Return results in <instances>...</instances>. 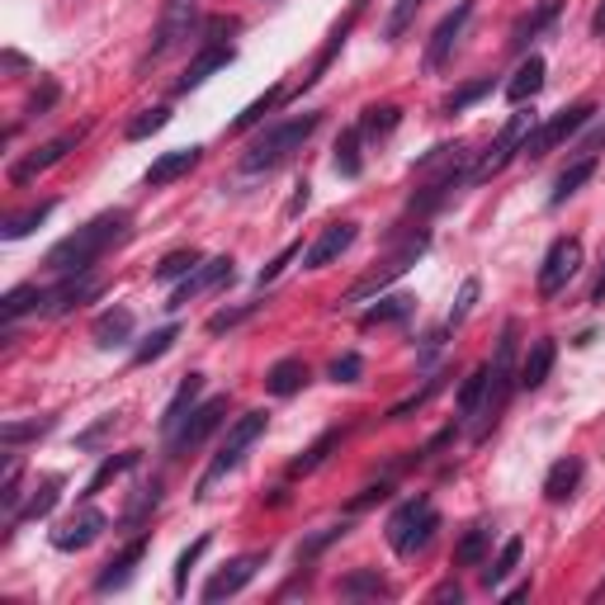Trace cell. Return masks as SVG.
Returning a JSON list of instances; mask_svg holds the SVG:
<instances>
[{
  "label": "cell",
  "mask_w": 605,
  "mask_h": 605,
  "mask_svg": "<svg viewBox=\"0 0 605 605\" xmlns=\"http://www.w3.org/2000/svg\"><path fill=\"white\" fill-rule=\"evenodd\" d=\"M128 213L119 209V213H99V218H91L85 227H76L71 237H62L57 247L48 251V270L52 275H85L99 256H105L114 241H123L128 237Z\"/></svg>",
  "instance_id": "cell-1"
},
{
  "label": "cell",
  "mask_w": 605,
  "mask_h": 605,
  "mask_svg": "<svg viewBox=\"0 0 605 605\" xmlns=\"http://www.w3.org/2000/svg\"><path fill=\"white\" fill-rule=\"evenodd\" d=\"M515 351H521V327L507 322V327H501V341H497L493 365H487V393H483V407H478L483 426H478V436H473V440H487V430L497 426V416L507 412L511 393L521 388V383H515V373H521V365H515Z\"/></svg>",
  "instance_id": "cell-2"
},
{
  "label": "cell",
  "mask_w": 605,
  "mask_h": 605,
  "mask_svg": "<svg viewBox=\"0 0 605 605\" xmlns=\"http://www.w3.org/2000/svg\"><path fill=\"white\" fill-rule=\"evenodd\" d=\"M317 123H322V114H302V119H284L275 123L270 133H261L241 156V170L247 176H261V170H275L280 162H289L294 152H302V142L317 133Z\"/></svg>",
  "instance_id": "cell-3"
},
{
  "label": "cell",
  "mask_w": 605,
  "mask_h": 605,
  "mask_svg": "<svg viewBox=\"0 0 605 605\" xmlns=\"http://www.w3.org/2000/svg\"><path fill=\"white\" fill-rule=\"evenodd\" d=\"M436 530H440V511L430 507L426 497H412V501H402V507L388 515V544H393V554L398 558H412V554H422L430 539H436Z\"/></svg>",
  "instance_id": "cell-4"
},
{
  "label": "cell",
  "mask_w": 605,
  "mask_h": 605,
  "mask_svg": "<svg viewBox=\"0 0 605 605\" xmlns=\"http://www.w3.org/2000/svg\"><path fill=\"white\" fill-rule=\"evenodd\" d=\"M265 422L270 416L265 412H247V416H237L233 426H227V440L218 444V454H213V464L204 468V478H199V497H209V487L218 483V478H227V473H233L241 459H247V450L256 440L265 436Z\"/></svg>",
  "instance_id": "cell-5"
},
{
  "label": "cell",
  "mask_w": 605,
  "mask_h": 605,
  "mask_svg": "<svg viewBox=\"0 0 605 605\" xmlns=\"http://www.w3.org/2000/svg\"><path fill=\"white\" fill-rule=\"evenodd\" d=\"M535 123H539V114H535V109H515L511 119L501 123V133L493 138V147H487V156H483V162L468 170V180H493V176H501L511 156H521L525 138L535 133Z\"/></svg>",
  "instance_id": "cell-6"
},
{
  "label": "cell",
  "mask_w": 605,
  "mask_h": 605,
  "mask_svg": "<svg viewBox=\"0 0 605 605\" xmlns=\"http://www.w3.org/2000/svg\"><path fill=\"white\" fill-rule=\"evenodd\" d=\"M426 247H430V237H426V233H412V237L402 241V247H398L393 256H388V261H383L379 270H373V275H365V280L355 284V289H345V302H359V298H369V294H383L388 284H393V280H402V275H407V270H412L416 261H422V256H426Z\"/></svg>",
  "instance_id": "cell-7"
},
{
  "label": "cell",
  "mask_w": 605,
  "mask_h": 605,
  "mask_svg": "<svg viewBox=\"0 0 605 605\" xmlns=\"http://www.w3.org/2000/svg\"><path fill=\"white\" fill-rule=\"evenodd\" d=\"M592 105H572V109H564V114H554L549 123H535V133L525 138V147H521V156H530V162H539V156H549L558 142H568L578 128H586L592 123Z\"/></svg>",
  "instance_id": "cell-8"
},
{
  "label": "cell",
  "mask_w": 605,
  "mask_h": 605,
  "mask_svg": "<svg viewBox=\"0 0 605 605\" xmlns=\"http://www.w3.org/2000/svg\"><path fill=\"white\" fill-rule=\"evenodd\" d=\"M223 422H227V398H209V402H199V407L180 422L176 436H170V459H185L190 450H199V444H204Z\"/></svg>",
  "instance_id": "cell-9"
},
{
  "label": "cell",
  "mask_w": 605,
  "mask_h": 605,
  "mask_svg": "<svg viewBox=\"0 0 605 605\" xmlns=\"http://www.w3.org/2000/svg\"><path fill=\"white\" fill-rule=\"evenodd\" d=\"M194 28H199V0H166L147 57H152V62H156V57H166L170 48H180L185 38H194Z\"/></svg>",
  "instance_id": "cell-10"
},
{
  "label": "cell",
  "mask_w": 605,
  "mask_h": 605,
  "mask_svg": "<svg viewBox=\"0 0 605 605\" xmlns=\"http://www.w3.org/2000/svg\"><path fill=\"white\" fill-rule=\"evenodd\" d=\"M578 270H582V241L578 237H558L549 247V256H544V265H539V298L564 294Z\"/></svg>",
  "instance_id": "cell-11"
},
{
  "label": "cell",
  "mask_w": 605,
  "mask_h": 605,
  "mask_svg": "<svg viewBox=\"0 0 605 605\" xmlns=\"http://www.w3.org/2000/svg\"><path fill=\"white\" fill-rule=\"evenodd\" d=\"M105 511L99 507H81L71 521H62L52 530V549H62V554H81V549H91V544L105 535Z\"/></svg>",
  "instance_id": "cell-12"
},
{
  "label": "cell",
  "mask_w": 605,
  "mask_h": 605,
  "mask_svg": "<svg viewBox=\"0 0 605 605\" xmlns=\"http://www.w3.org/2000/svg\"><path fill=\"white\" fill-rule=\"evenodd\" d=\"M261 564H265V554H241V558H233V564H223V568L204 582V601H227V596L247 592L251 578L261 572Z\"/></svg>",
  "instance_id": "cell-13"
},
{
  "label": "cell",
  "mask_w": 605,
  "mask_h": 605,
  "mask_svg": "<svg viewBox=\"0 0 605 605\" xmlns=\"http://www.w3.org/2000/svg\"><path fill=\"white\" fill-rule=\"evenodd\" d=\"M223 280H233V261L227 256H213V261H199L190 275H185L180 284H176V294H170V302L166 308L176 312V308H185L190 298H199V294H209V289H218Z\"/></svg>",
  "instance_id": "cell-14"
},
{
  "label": "cell",
  "mask_w": 605,
  "mask_h": 605,
  "mask_svg": "<svg viewBox=\"0 0 605 605\" xmlns=\"http://www.w3.org/2000/svg\"><path fill=\"white\" fill-rule=\"evenodd\" d=\"M81 138H85V133L76 128V133H62V138L43 142V147H38L34 156H24V162H14V166H10V180H14V185H28L34 176H43V170H52L67 152H76V147H81Z\"/></svg>",
  "instance_id": "cell-15"
},
{
  "label": "cell",
  "mask_w": 605,
  "mask_h": 605,
  "mask_svg": "<svg viewBox=\"0 0 605 605\" xmlns=\"http://www.w3.org/2000/svg\"><path fill=\"white\" fill-rule=\"evenodd\" d=\"M355 237H359V223H351V218H345V223H331L327 233L317 237L308 251H302V265H308V270H327L331 261H341V256L355 247Z\"/></svg>",
  "instance_id": "cell-16"
},
{
  "label": "cell",
  "mask_w": 605,
  "mask_h": 605,
  "mask_svg": "<svg viewBox=\"0 0 605 605\" xmlns=\"http://www.w3.org/2000/svg\"><path fill=\"white\" fill-rule=\"evenodd\" d=\"M468 20H473V0H459V5L436 24V34H430V43H426V67L430 71L444 67V57L454 52V43H459V34H464Z\"/></svg>",
  "instance_id": "cell-17"
},
{
  "label": "cell",
  "mask_w": 605,
  "mask_h": 605,
  "mask_svg": "<svg viewBox=\"0 0 605 605\" xmlns=\"http://www.w3.org/2000/svg\"><path fill=\"white\" fill-rule=\"evenodd\" d=\"M233 62H237V52L227 48V43H209V48L199 52L190 67H185V76L176 81V95H190V91H199V85H204V81L213 76V71H223V67H233Z\"/></svg>",
  "instance_id": "cell-18"
},
{
  "label": "cell",
  "mask_w": 605,
  "mask_h": 605,
  "mask_svg": "<svg viewBox=\"0 0 605 605\" xmlns=\"http://www.w3.org/2000/svg\"><path fill=\"white\" fill-rule=\"evenodd\" d=\"M99 289H105V284H99L91 270H85V275H67V284H57V289H48V317H62V312H71V308H81V302H91V298H99Z\"/></svg>",
  "instance_id": "cell-19"
},
{
  "label": "cell",
  "mask_w": 605,
  "mask_h": 605,
  "mask_svg": "<svg viewBox=\"0 0 605 605\" xmlns=\"http://www.w3.org/2000/svg\"><path fill=\"white\" fill-rule=\"evenodd\" d=\"M142 558H147V535H138L119 558H109L105 572L95 578V592H123V586L133 582V572H138Z\"/></svg>",
  "instance_id": "cell-20"
},
{
  "label": "cell",
  "mask_w": 605,
  "mask_h": 605,
  "mask_svg": "<svg viewBox=\"0 0 605 605\" xmlns=\"http://www.w3.org/2000/svg\"><path fill=\"white\" fill-rule=\"evenodd\" d=\"M199 156H204V147H180V152H166V156H156V162L147 166V180L152 190H162V185L170 180H180V176H190V170L199 166Z\"/></svg>",
  "instance_id": "cell-21"
},
{
  "label": "cell",
  "mask_w": 605,
  "mask_h": 605,
  "mask_svg": "<svg viewBox=\"0 0 605 605\" xmlns=\"http://www.w3.org/2000/svg\"><path fill=\"white\" fill-rule=\"evenodd\" d=\"M554 359H558V345L549 336H539L535 345H530V355L521 359V373H515V383H521L525 393H535V388L554 373Z\"/></svg>",
  "instance_id": "cell-22"
},
{
  "label": "cell",
  "mask_w": 605,
  "mask_h": 605,
  "mask_svg": "<svg viewBox=\"0 0 605 605\" xmlns=\"http://www.w3.org/2000/svg\"><path fill=\"white\" fill-rule=\"evenodd\" d=\"M199 393H204V373H190V379H180L176 398H170V402H166V412H162V430H166V436H176L185 416H190V412L199 407Z\"/></svg>",
  "instance_id": "cell-23"
},
{
  "label": "cell",
  "mask_w": 605,
  "mask_h": 605,
  "mask_svg": "<svg viewBox=\"0 0 605 605\" xmlns=\"http://www.w3.org/2000/svg\"><path fill=\"white\" fill-rule=\"evenodd\" d=\"M302 383H308V365L302 359H275V365L265 369V393L270 398H294V393H302Z\"/></svg>",
  "instance_id": "cell-24"
},
{
  "label": "cell",
  "mask_w": 605,
  "mask_h": 605,
  "mask_svg": "<svg viewBox=\"0 0 605 605\" xmlns=\"http://www.w3.org/2000/svg\"><path fill=\"white\" fill-rule=\"evenodd\" d=\"M544 57H525L521 67H515V76L507 81V99L511 105H530V99H535L539 91H544Z\"/></svg>",
  "instance_id": "cell-25"
},
{
  "label": "cell",
  "mask_w": 605,
  "mask_h": 605,
  "mask_svg": "<svg viewBox=\"0 0 605 605\" xmlns=\"http://www.w3.org/2000/svg\"><path fill=\"white\" fill-rule=\"evenodd\" d=\"M57 497H62V473H48V478L38 483V493L28 497V507L10 515V525H34V521H43V515H52Z\"/></svg>",
  "instance_id": "cell-26"
},
{
  "label": "cell",
  "mask_w": 605,
  "mask_h": 605,
  "mask_svg": "<svg viewBox=\"0 0 605 605\" xmlns=\"http://www.w3.org/2000/svg\"><path fill=\"white\" fill-rule=\"evenodd\" d=\"M91 336L99 351H114V345H123L128 336H133V312L128 308H109V312H99L95 317V327H91Z\"/></svg>",
  "instance_id": "cell-27"
},
{
  "label": "cell",
  "mask_w": 605,
  "mask_h": 605,
  "mask_svg": "<svg viewBox=\"0 0 605 605\" xmlns=\"http://www.w3.org/2000/svg\"><path fill=\"white\" fill-rule=\"evenodd\" d=\"M578 483H582V459L568 454V459H558V464L549 468V478H544V497H549V501H568L572 493H578Z\"/></svg>",
  "instance_id": "cell-28"
},
{
  "label": "cell",
  "mask_w": 605,
  "mask_h": 605,
  "mask_svg": "<svg viewBox=\"0 0 605 605\" xmlns=\"http://www.w3.org/2000/svg\"><path fill=\"white\" fill-rule=\"evenodd\" d=\"M43 312L48 308V289H38V284H20V289H10L5 298H0V317H5V322H20L24 312Z\"/></svg>",
  "instance_id": "cell-29"
},
{
  "label": "cell",
  "mask_w": 605,
  "mask_h": 605,
  "mask_svg": "<svg viewBox=\"0 0 605 605\" xmlns=\"http://www.w3.org/2000/svg\"><path fill=\"white\" fill-rule=\"evenodd\" d=\"M592 176H596V156H582V162H572V166L564 170V176L554 180V194H549V204H554V209H558V204H568V199L578 194V190H582V185L592 180Z\"/></svg>",
  "instance_id": "cell-30"
},
{
  "label": "cell",
  "mask_w": 605,
  "mask_h": 605,
  "mask_svg": "<svg viewBox=\"0 0 605 605\" xmlns=\"http://www.w3.org/2000/svg\"><path fill=\"white\" fill-rule=\"evenodd\" d=\"M128 468H138V450H123V454H114V459H105V464H99L91 478H85V487H81V497L91 501L95 493H105V487L119 478V473H128Z\"/></svg>",
  "instance_id": "cell-31"
},
{
  "label": "cell",
  "mask_w": 605,
  "mask_h": 605,
  "mask_svg": "<svg viewBox=\"0 0 605 605\" xmlns=\"http://www.w3.org/2000/svg\"><path fill=\"white\" fill-rule=\"evenodd\" d=\"M359 147H365V133H359V123H355V128H345V133L336 138V176L355 180L359 170H365V156H359Z\"/></svg>",
  "instance_id": "cell-32"
},
{
  "label": "cell",
  "mask_w": 605,
  "mask_h": 605,
  "mask_svg": "<svg viewBox=\"0 0 605 605\" xmlns=\"http://www.w3.org/2000/svg\"><path fill=\"white\" fill-rule=\"evenodd\" d=\"M412 308H416V298H407V294H393V298H379L373 308L359 317V327H388V322H407L412 317Z\"/></svg>",
  "instance_id": "cell-33"
},
{
  "label": "cell",
  "mask_w": 605,
  "mask_h": 605,
  "mask_svg": "<svg viewBox=\"0 0 605 605\" xmlns=\"http://www.w3.org/2000/svg\"><path fill=\"white\" fill-rule=\"evenodd\" d=\"M521 558H525V539H507V544H501V554L483 568V586H501L515 568H521Z\"/></svg>",
  "instance_id": "cell-34"
},
{
  "label": "cell",
  "mask_w": 605,
  "mask_h": 605,
  "mask_svg": "<svg viewBox=\"0 0 605 605\" xmlns=\"http://www.w3.org/2000/svg\"><path fill=\"white\" fill-rule=\"evenodd\" d=\"M487 544H493V530H487V525H473L468 535L454 544V564H459V568H483Z\"/></svg>",
  "instance_id": "cell-35"
},
{
  "label": "cell",
  "mask_w": 605,
  "mask_h": 605,
  "mask_svg": "<svg viewBox=\"0 0 605 605\" xmlns=\"http://www.w3.org/2000/svg\"><path fill=\"white\" fill-rule=\"evenodd\" d=\"M57 204L52 199H43V204H34V209H24V213H14V218H5V227H0V237L5 241H20V237H28L34 227H43L48 223V213H52Z\"/></svg>",
  "instance_id": "cell-36"
},
{
  "label": "cell",
  "mask_w": 605,
  "mask_h": 605,
  "mask_svg": "<svg viewBox=\"0 0 605 605\" xmlns=\"http://www.w3.org/2000/svg\"><path fill=\"white\" fill-rule=\"evenodd\" d=\"M558 10H564V0H544V5H539L535 14H525V20L511 28V48H525V43L535 38L544 24H554V20H558Z\"/></svg>",
  "instance_id": "cell-37"
},
{
  "label": "cell",
  "mask_w": 605,
  "mask_h": 605,
  "mask_svg": "<svg viewBox=\"0 0 605 605\" xmlns=\"http://www.w3.org/2000/svg\"><path fill=\"white\" fill-rule=\"evenodd\" d=\"M398 123H402L398 105H369L365 114H359V133H365V138H388Z\"/></svg>",
  "instance_id": "cell-38"
},
{
  "label": "cell",
  "mask_w": 605,
  "mask_h": 605,
  "mask_svg": "<svg viewBox=\"0 0 605 605\" xmlns=\"http://www.w3.org/2000/svg\"><path fill=\"white\" fill-rule=\"evenodd\" d=\"M483 393H487V365L483 369H473L464 383H459V422H468V416H478V407H483Z\"/></svg>",
  "instance_id": "cell-39"
},
{
  "label": "cell",
  "mask_w": 605,
  "mask_h": 605,
  "mask_svg": "<svg viewBox=\"0 0 605 605\" xmlns=\"http://www.w3.org/2000/svg\"><path fill=\"white\" fill-rule=\"evenodd\" d=\"M280 99H284V85H270V91H265L261 99H251V105H247V109H241V114H237L233 133H251V128H256V123H261V119H265V114H270V109H275V105H280Z\"/></svg>",
  "instance_id": "cell-40"
},
{
  "label": "cell",
  "mask_w": 605,
  "mask_h": 605,
  "mask_svg": "<svg viewBox=\"0 0 605 605\" xmlns=\"http://www.w3.org/2000/svg\"><path fill=\"white\" fill-rule=\"evenodd\" d=\"M199 261H204V256H199L194 247H190V251H170L166 261L156 265V280H162V284H176V280H185V275H190V270H194Z\"/></svg>",
  "instance_id": "cell-41"
},
{
  "label": "cell",
  "mask_w": 605,
  "mask_h": 605,
  "mask_svg": "<svg viewBox=\"0 0 605 605\" xmlns=\"http://www.w3.org/2000/svg\"><path fill=\"white\" fill-rule=\"evenodd\" d=\"M388 582L379 578V568H365V572H351L341 578V596H383Z\"/></svg>",
  "instance_id": "cell-42"
},
{
  "label": "cell",
  "mask_w": 605,
  "mask_h": 605,
  "mask_svg": "<svg viewBox=\"0 0 605 605\" xmlns=\"http://www.w3.org/2000/svg\"><path fill=\"white\" fill-rule=\"evenodd\" d=\"M176 336H180V327H162V331H152L147 336V345H138L133 351V365H152V359H162L170 345H176Z\"/></svg>",
  "instance_id": "cell-43"
},
{
  "label": "cell",
  "mask_w": 605,
  "mask_h": 605,
  "mask_svg": "<svg viewBox=\"0 0 605 605\" xmlns=\"http://www.w3.org/2000/svg\"><path fill=\"white\" fill-rule=\"evenodd\" d=\"M170 123V109H142L133 123L123 128V138L128 142H142V138H152V133H162V128Z\"/></svg>",
  "instance_id": "cell-44"
},
{
  "label": "cell",
  "mask_w": 605,
  "mask_h": 605,
  "mask_svg": "<svg viewBox=\"0 0 605 605\" xmlns=\"http://www.w3.org/2000/svg\"><path fill=\"white\" fill-rule=\"evenodd\" d=\"M487 91H493V76H483V81H468V85H459V91L450 95V99H444V114H464L468 105H478V99L487 95Z\"/></svg>",
  "instance_id": "cell-45"
},
{
  "label": "cell",
  "mask_w": 605,
  "mask_h": 605,
  "mask_svg": "<svg viewBox=\"0 0 605 605\" xmlns=\"http://www.w3.org/2000/svg\"><path fill=\"white\" fill-rule=\"evenodd\" d=\"M336 444H341V430H327V436L317 440V444H308V454L294 459V468H289V473H312V468L322 464V459H327L331 450H336Z\"/></svg>",
  "instance_id": "cell-46"
},
{
  "label": "cell",
  "mask_w": 605,
  "mask_h": 605,
  "mask_svg": "<svg viewBox=\"0 0 605 605\" xmlns=\"http://www.w3.org/2000/svg\"><path fill=\"white\" fill-rule=\"evenodd\" d=\"M416 10H422V0H398V5H393V14H388V28H383V34H388V43H398L402 34H407V28H412V20H416Z\"/></svg>",
  "instance_id": "cell-47"
},
{
  "label": "cell",
  "mask_w": 605,
  "mask_h": 605,
  "mask_svg": "<svg viewBox=\"0 0 605 605\" xmlns=\"http://www.w3.org/2000/svg\"><path fill=\"white\" fill-rule=\"evenodd\" d=\"M359 373H365V359H359L355 351H345V355L331 359L327 379H331V383H359Z\"/></svg>",
  "instance_id": "cell-48"
},
{
  "label": "cell",
  "mask_w": 605,
  "mask_h": 605,
  "mask_svg": "<svg viewBox=\"0 0 605 605\" xmlns=\"http://www.w3.org/2000/svg\"><path fill=\"white\" fill-rule=\"evenodd\" d=\"M473 302H478V280H473V275H468L464 284H459V298H454V308H450V317H444V327H450V331H454V327H459V322H464V317L473 312Z\"/></svg>",
  "instance_id": "cell-49"
},
{
  "label": "cell",
  "mask_w": 605,
  "mask_h": 605,
  "mask_svg": "<svg viewBox=\"0 0 605 605\" xmlns=\"http://www.w3.org/2000/svg\"><path fill=\"white\" fill-rule=\"evenodd\" d=\"M436 393H440V379H426V388H422V393H412L407 402H398V407L388 412V422H407V416H412L416 407H426V402L436 398Z\"/></svg>",
  "instance_id": "cell-50"
},
{
  "label": "cell",
  "mask_w": 605,
  "mask_h": 605,
  "mask_svg": "<svg viewBox=\"0 0 605 605\" xmlns=\"http://www.w3.org/2000/svg\"><path fill=\"white\" fill-rule=\"evenodd\" d=\"M251 312H256V302H247V308H223V312H213V317H209V336H223V331L241 327Z\"/></svg>",
  "instance_id": "cell-51"
},
{
  "label": "cell",
  "mask_w": 605,
  "mask_h": 605,
  "mask_svg": "<svg viewBox=\"0 0 605 605\" xmlns=\"http://www.w3.org/2000/svg\"><path fill=\"white\" fill-rule=\"evenodd\" d=\"M52 422H20V426H0V444H20V440H34V436H48Z\"/></svg>",
  "instance_id": "cell-52"
},
{
  "label": "cell",
  "mask_w": 605,
  "mask_h": 605,
  "mask_svg": "<svg viewBox=\"0 0 605 605\" xmlns=\"http://www.w3.org/2000/svg\"><path fill=\"white\" fill-rule=\"evenodd\" d=\"M156 501H162V483H147V487H142V493H138V501H133V507H128V515H123V521L128 525H138L142 521V515H147V511H156Z\"/></svg>",
  "instance_id": "cell-53"
},
{
  "label": "cell",
  "mask_w": 605,
  "mask_h": 605,
  "mask_svg": "<svg viewBox=\"0 0 605 605\" xmlns=\"http://www.w3.org/2000/svg\"><path fill=\"white\" fill-rule=\"evenodd\" d=\"M204 549H209V535H204V539H194L190 549H185V554L176 558V592H185V582H190V568L199 564V558H204Z\"/></svg>",
  "instance_id": "cell-54"
},
{
  "label": "cell",
  "mask_w": 605,
  "mask_h": 605,
  "mask_svg": "<svg viewBox=\"0 0 605 605\" xmlns=\"http://www.w3.org/2000/svg\"><path fill=\"white\" fill-rule=\"evenodd\" d=\"M341 535H345V525H331V530H322V535H312L308 544H298V564H312V558L322 554L327 544H336Z\"/></svg>",
  "instance_id": "cell-55"
},
{
  "label": "cell",
  "mask_w": 605,
  "mask_h": 605,
  "mask_svg": "<svg viewBox=\"0 0 605 605\" xmlns=\"http://www.w3.org/2000/svg\"><path fill=\"white\" fill-rule=\"evenodd\" d=\"M57 95H62V85H57V81H43V91L34 95V99H28V119H38V114H48L52 105H57Z\"/></svg>",
  "instance_id": "cell-56"
},
{
  "label": "cell",
  "mask_w": 605,
  "mask_h": 605,
  "mask_svg": "<svg viewBox=\"0 0 605 605\" xmlns=\"http://www.w3.org/2000/svg\"><path fill=\"white\" fill-rule=\"evenodd\" d=\"M298 251H302V247H298V241H294V247H284V251L275 256V261H270V265L261 270V275H256V284H261V289H265V284H275V280H280V270H284V265H289V261H294V256H298Z\"/></svg>",
  "instance_id": "cell-57"
},
{
  "label": "cell",
  "mask_w": 605,
  "mask_h": 605,
  "mask_svg": "<svg viewBox=\"0 0 605 605\" xmlns=\"http://www.w3.org/2000/svg\"><path fill=\"white\" fill-rule=\"evenodd\" d=\"M0 507H5L14 515V507H20V464H10L5 473V487H0Z\"/></svg>",
  "instance_id": "cell-58"
},
{
  "label": "cell",
  "mask_w": 605,
  "mask_h": 605,
  "mask_svg": "<svg viewBox=\"0 0 605 605\" xmlns=\"http://www.w3.org/2000/svg\"><path fill=\"white\" fill-rule=\"evenodd\" d=\"M383 497H388V483H373L359 497H351V511H365V507H373V501H383Z\"/></svg>",
  "instance_id": "cell-59"
},
{
  "label": "cell",
  "mask_w": 605,
  "mask_h": 605,
  "mask_svg": "<svg viewBox=\"0 0 605 605\" xmlns=\"http://www.w3.org/2000/svg\"><path fill=\"white\" fill-rule=\"evenodd\" d=\"M464 592H459V582H444V586H436V601H459Z\"/></svg>",
  "instance_id": "cell-60"
},
{
  "label": "cell",
  "mask_w": 605,
  "mask_h": 605,
  "mask_svg": "<svg viewBox=\"0 0 605 605\" xmlns=\"http://www.w3.org/2000/svg\"><path fill=\"white\" fill-rule=\"evenodd\" d=\"M302 209H308V180H302V185H298V194H294V204H289V213H302Z\"/></svg>",
  "instance_id": "cell-61"
},
{
  "label": "cell",
  "mask_w": 605,
  "mask_h": 605,
  "mask_svg": "<svg viewBox=\"0 0 605 605\" xmlns=\"http://www.w3.org/2000/svg\"><path fill=\"white\" fill-rule=\"evenodd\" d=\"M592 34L605 38V0H601V10H596V20H592Z\"/></svg>",
  "instance_id": "cell-62"
},
{
  "label": "cell",
  "mask_w": 605,
  "mask_h": 605,
  "mask_svg": "<svg viewBox=\"0 0 605 605\" xmlns=\"http://www.w3.org/2000/svg\"><path fill=\"white\" fill-rule=\"evenodd\" d=\"M592 302H605V270H601V280H596V289H592Z\"/></svg>",
  "instance_id": "cell-63"
}]
</instances>
